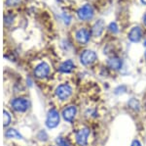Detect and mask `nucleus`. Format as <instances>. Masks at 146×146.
I'll list each match as a JSON object with an SVG mask.
<instances>
[{
    "label": "nucleus",
    "mask_w": 146,
    "mask_h": 146,
    "mask_svg": "<svg viewBox=\"0 0 146 146\" xmlns=\"http://www.w3.org/2000/svg\"><path fill=\"white\" fill-rule=\"evenodd\" d=\"M72 94V87L67 83H63L58 85L56 89V95L58 99L66 100L71 96Z\"/></svg>",
    "instance_id": "f257e3e1"
},
{
    "label": "nucleus",
    "mask_w": 146,
    "mask_h": 146,
    "mask_svg": "<svg viewBox=\"0 0 146 146\" xmlns=\"http://www.w3.org/2000/svg\"><path fill=\"white\" fill-rule=\"evenodd\" d=\"M60 124V114L56 109H51L48 112L46 119V126L49 129H55Z\"/></svg>",
    "instance_id": "f03ea898"
},
{
    "label": "nucleus",
    "mask_w": 146,
    "mask_h": 146,
    "mask_svg": "<svg viewBox=\"0 0 146 146\" xmlns=\"http://www.w3.org/2000/svg\"><path fill=\"white\" fill-rule=\"evenodd\" d=\"M77 15L78 18L82 21L90 20L94 17V9L90 4H86V5L82 6L81 8L77 11Z\"/></svg>",
    "instance_id": "7ed1b4c3"
},
{
    "label": "nucleus",
    "mask_w": 146,
    "mask_h": 146,
    "mask_svg": "<svg viewBox=\"0 0 146 146\" xmlns=\"http://www.w3.org/2000/svg\"><path fill=\"white\" fill-rule=\"evenodd\" d=\"M11 105L16 112H25L29 107V102L25 98H16L11 102Z\"/></svg>",
    "instance_id": "20e7f679"
},
{
    "label": "nucleus",
    "mask_w": 146,
    "mask_h": 146,
    "mask_svg": "<svg viewBox=\"0 0 146 146\" xmlns=\"http://www.w3.org/2000/svg\"><path fill=\"white\" fill-rule=\"evenodd\" d=\"M96 60V54L93 50H86L80 56V61L84 66H90Z\"/></svg>",
    "instance_id": "39448f33"
},
{
    "label": "nucleus",
    "mask_w": 146,
    "mask_h": 146,
    "mask_svg": "<svg viewBox=\"0 0 146 146\" xmlns=\"http://www.w3.org/2000/svg\"><path fill=\"white\" fill-rule=\"evenodd\" d=\"M49 73H50V66L45 62L37 65L34 70V75L38 79H45L46 77H48Z\"/></svg>",
    "instance_id": "423d86ee"
},
{
    "label": "nucleus",
    "mask_w": 146,
    "mask_h": 146,
    "mask_svg": "<svg viewBox=\"0 0 146 146\" xmlns=\"http://www.w3.org/2000/svg\"><path fill=\"white\" fill-rule=\"evenodd\" d=\"M90 135V129L88 128H84L77 131L76 141L80 146H86L88 143V137Z\"/></svg>",
    "instance_id": "0eeeda50"
},
{
    "label": "nucleus",
    "mask_w": 146,
    "mask_h": 146,
    "mask_svg": "<svg viewBox=\"0 0 146 146\" xmlns=\"http://www.w3.org/2000/svg\"><path fill=\"white\" fill-rule=\"evenodd\" d=\"M77 114V108L75 106H68L62 111V117L66 122L72 123Z\"/></svg>",
    "instance_id": "6e6552de"
},
{
    "label": "nucleus",
    "mask_w": 146,
    "mask_h": 146,
    "mask_svg": "<svg viewBox=\"0 0 146 146\" xmlns=\"http://www.w3.org/2000/svg\"><path fill=\"white\" fill-rule=\"evenodd\" d=\"M76 40L79 42L80 44H86L90 40V32L86 29H80L76 32Z\"/></svg>",
    "instance_id": "1a4fd4ad"
},
{
    "label": "nucleus",
    "mask_w": 146,
    "mask_h": 146,
    "mask_svg": "<svg viewBox=\"0 0 146 146\" xmlns=\"http://www.w3.org/2000/svg\"><path fill=\"white\" fill-rule=\"evenodd\" d=\"M142 37V32L139 27H135L129 32V39L133 42H138Z\"/></svg>",
    "instance_id": "9d476101"
},
{
    "label": "nucleus",
    "mask_w": 146,
    "mask_h": 146,
    "mask_svg": "<svg viewBox=\"0 0 146 146\" xmlns=\"http://www.w3.org/2000/svg\"><path fill=\"white\" fill-rule=\"evenodd\" d=\"M75 68L74 63L71 60H66L60 66V73H64V74H68V73H71L73 69Z\"/></svg>",
    "instance_id": "9b49d317"
},
{
    "label": "nucleus",
    "mask_w": 146,
    "mask_h": 146,
    "mask_svg": "<svg viewBox=\"0 0 146 146\" xmlns=\"http://www.w3.org/2000/svg\"><path fill=\"white\" fill-rule=\"evenodd\" d=\"M107 65L112 70H120L122 67V60L118 57H112L108 60Z\"/></svg>",
    "instance_id": "f8f14e48"
},
{
    "label": "nucleus",
    "mask_w": 146,
    "mask_h": 146,
    "mask_svg": "<svg viewBox=\"0 0 146 146\" xmlns=\"http://www.w3.org/2000/svg\"><path fill=\"white\" fill-rule=\"evenodd\" d=\"M103 29H104V23H103L102 20L98 21L95 26L93 27V34L95 36H100V35L102 34Z\"/></svg>",
    "instance_id": "ddd939ff"
},
{
    "label": "nucleus",
    "mask_w": 146,
    "mask_h": 146,
    "mask_svg": "<svg viewBox=\"0 0 146 146\" xmlns=\"http://www.w3.org/2000/svg\"><path fill=\"white\" fill-rule=\"evenodd\" d=\"M5 136L7 138H17V139H22L23 136L20 135V133H18V131H16L15 129H10L5 133Z\"/></svg>",
    "instance_id": "4468645a"
},
{
    "label": "nucleus",
    "mask_w": 146,
    "mask_h": 146,
    "mask_svg": "<svg viewBox=\"0 0 146 146\" xmlns=\"http://www.w3.org/2000/svg\"><path fill=\"white\" fill-rule=\"evenodd\" d=\"M56 143H58V146H70L69 141L63 137H60V136L56 138Z\"/></svg>",
    "instance_id": "2eb2a0df"
},
{
    "label": "nucleus",
    "mask_w": 146,
    "mask_h": 146,
    "mask_svg": "<svg viewBox=\"0 0 146 146\" xmlns=\"http://www.w3.org/2000/svg\"><path fill=\"white\" fill-rule=\"evenodd\" d=\"M3 118H4V126H7L11 122V116L9 115V113L7 111L3 112Z\"/></svg>",
    "instance_id": "dca6fc26"
},
{
    "label": "nucleus",
    "mask_w": 146,
    "mask_h": 146,
    "mask_svg": "<svg viewBox=\"0 0 146 146\" xmlns=\"http://www.w3.org/2000/svg\"><path fill=\"white\" fill-rule=\"evenodd\" d=\"M22 1V0H6L5 4L7 6L11 7V6H17L19 5V3Z\"/></svg>",
    "instance_id": "f3484780"
},
{
    "label": "nucleus",
    "mask_w": 146,
    "mask_h": 146,
    "mask_svg": "<svg viewBox=\"0 0 146 146\" xmlns=\"http://www.w3.org/2000/svg\"><path fill=\"white\" fill-rule=\"evenodd\" d=\"M109 30L113 34H116L118 32V27H117V24L116 23H111L109 25Z\"/></svg>",
    "instance_id": "a211bd4d"
},
{
    "label": "nucleus",
    "mask_w": 146,
    "mask_h": 146,
    "mask_svg": "<svg viewBox=\"0 0 146 146\" xmlns=\"http://www.w3.org/2000/svg\"><path fill=\"white\" fill-rule=\"evenodd\" d=\"M5 24H10V23H12L13 22V17H12V15H7V16H5Z\"/></svg>",
    "instance_id": "6ab92c4d"
},
{
    "label": "nucleus",
    "mask_w": 146,
    "mask_h": 146,
    "mask_svg": "<svg viewBox=\"0 0 146 146\" xmlns=\"http://www.w3.org/2000/svg\"><path fill=\"white\" fill-rule=\"evenodd\" d=\"M131 146H141V143L139 142V140L135 139L133 141V143H131Z\"/></svg>",
    "instance_id": "aec40b11"
},
{
    "label": "nucleus",
    "mask_w": 146,
    "mask_h": 146,
    "mask_svg": "<svg viewBox=\"0 0 146 146\" xmlns=\"http://www.w3.org/2000/svg\"><path fill=\"white\" fill-rule=\"evenodd\" d=\"M141 2H142L143 4H145V5H146V0H141Z\"/></svg>",
    "instance_id": "412c9836"
},
{
    "label": "nucleus",
    "mask_w": 146,
    "mask_h": 146,
    "mask_svg": "<svg viewBox=\"0 0 146 146\" xmlns=\"http://www.w3.org/2000/svg\"><path fill=\"white\" fill-rule=\"evenodd\" d=\"M144 24L146 25V15H145V17H144Z\"/></svg>",
    "instance_id": "4be33fe9"
},
{
    "label": "nucleus",
    "mask_w": 146,
    "mask_h": 146,
    "mask_svg": "<svg viewBox=\"0 0 146 146\" xmlns=\"http://www.w3.org/2000/svg\"><path fill=\"white\" fill-rule=\"evenodd\" d=\"M145 58H146V52H145Z\"/></svg>",
    "instance_id": "5701e85b"
}]
</instances>
